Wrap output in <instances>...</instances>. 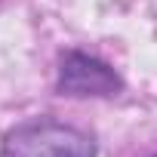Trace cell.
<instances>
[{"label": "cell", "instance_id": "1", "mask_svg": "<svg viewBox=\"0 0 157 157\" xmlns=\"http://www.w3.org/2000/svg\"><path fill=\"white\" fill-rule=\"evenodd\" d=\"M0 157H96V142L71 123L37 117L6 132Z\"/></svg>", "mask_w": 157, "mask_h": 157}, {"label": "cell", "instance_id": "2", "mask_svg": "<svg viewBox=\"0 0 157 157\" xmlns=\"http://www.w3.org/2000/svg\"><path fill=\"white\" fill-rule=\"evenodd\" d=\"M123 90L120 74L96 56L68 49L59 62V93L62 96H117Z\"/></svg>", "mask_w": 157, "mask_h": 157}, {"label": "cell", "instance_id": "3", "mask_svg": "<svg viewBox=\"0 0 157 157\" xmlns=\"http://www.w3.org/2000/svg\"><path fill=\"white\" fill-rule=\"evenodd\" d=\"M154 157H157V154H154Z\"/></svg>", "mask_w": 157, "mask_h": 157}]
</instances>
